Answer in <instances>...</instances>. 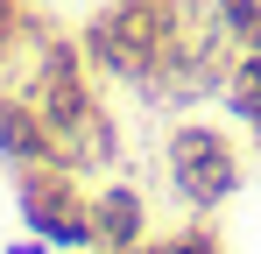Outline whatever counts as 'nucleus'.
I'll return each instance as SVG.
<instances>
[{"mask_svg": "<svg viewBox=\"0 0 261 254\" xmlns=\"http://www.w3.org/2000/svg\"><path fill=\"white\" fill-rule=\"evenodd\" d=\"M170 36H176V0H113V7L85 14V29H78L85 64L127 92H148Z\"/></svg>", "mask_w": 261, "mask_h": 254, "instance_id": "1", "label": "nucleus"}, {"mask_svg": "<svg viewBox=\"0 0 261 254\" xmlns=\"http://www.w3.org/2000/svg\"><path fill=\"white\" fill-rule=\"evenodd\" d=\"M163 184H170V198L184 212H226L240 198V184H247V156H240V141L226 134V127L198 120V113H176L170 134H163Z\"/></svg>", "mask_w": 261, "mask_h": 254, "instance_id": "2", "label": "nucleus"}, {"mask_svg": "<svg viewBox=\"0 0 261 254\" xmlns=\"http://www.w3.org/2000/svg\"><path fill=\"white\" fill-rule=\"evenodd\" d=\"M14 212H21V226L43 233L57 254L99 247L92 191L78 184V169H64V163H21V169H14Z\"/></svg>", "mask_w": 261, "mask_h": 254, "instance_id": "3", "label": "nucleus"}, {"mask_svg": "<svg viewBox=\"0 0 261 254\" xmlns=\"http://www.w3.org/2000/svg\"><path fill=\"white\" fill-rule=\"evenodd\" d=\"M92 219H99V247H113V254H134L155 233V226H148V191L127 184V176H113V184L92 191Z\"/></svg>", "mask_w": 261, "mask_h": 254, "instance_id": "4", "label": "nucleus"}, {"mask_svg": "<svg viewBox=\"0 0 261 254\" xmlns=\"http://www.w3.org/2000/svg\"><path fill=\"white\" fill-rule=\"evenodd\" d=\"M0 163L21 169V163H57V134L43 127V113L14 92V85H0Z\"/></svg>", "mask_w": 261, "mask_h": 254, "instance_id": "5", "label": "nucleus"}, {"mask_svg": "<svg viewBox=\"0 0 261 254\" xmlns=\"http://www.w3.org/2000/svg\"><path fill=\"white\" fill-rule=\"evenodd\" d=\"M219 106H226V120L240 127V134H254V148H261V49H240L233 57Z\"/></svg>", "mask_w": 261, "mask_h": 254, "instance_id": "6", "label": "nucleus"}, {"mask_svg": "<svg viewBox=\"0 0 261 254\" xmlns=\"http://www.w3.org/2000/svg\"><path fill=\"white\" fill-rule=\"evenodd\" d=\"M134 254H226V240H219V226L205 219V212H191L176 233H148Z\"/></svg>", "mask_w": 261, "mask_h": 254, "instance_id": "7", "label": "nucleus"}, {"mask_svg": "<svg viewBox=\"0 0 261 254\" xmlns=\"http://www.w3.org/2000/svg\"><path fill=\"white\" fill-rule=\"evenodd\" d=\"M212 7H219V21L233 29L240 49H261V0H212Z\"/></svg>", "mask_w": 261, "mask_h": 254, "instance_id": "8", "label": "nucleus"}, {"mask_svg": "<svg viewBox=\"0 0 261 254\" xmlns=\"http://www.w3.org/2000/svg\"><path fill=\"white\" fill-rule=\"evenodd\" d=\"M21 36H29V0H0V64L21 49Z\"/></svg>", "mask_w": 261, "mask_h": 254, "instance_id": "9", "label": "nucleus"}, {"mask_svg": "<svg viewBox=\"0 0 261 254\" xmlns=\"http://www.w3.org/2000/svg\"><path fill=\"white\" fill-rule=\"evenodd\" d=\"M0 254H57V247H49L43 233H29V226H21V240H7V247H0Z\"/></svg>", "mask_w": 261, "mask_h": 254, "instance_id": "10", "label": "nucleus"}]
</instances>
